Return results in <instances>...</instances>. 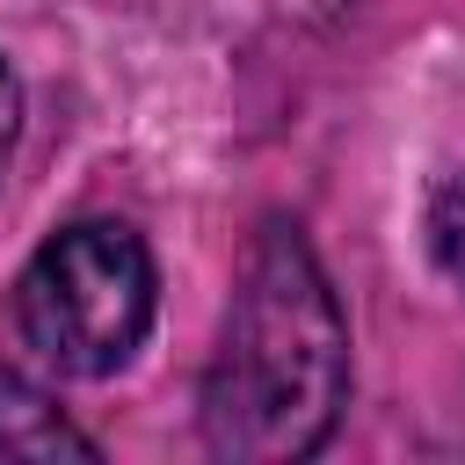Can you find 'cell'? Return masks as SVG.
I'll return each mask as SVG.
<instances>
[{"instance_id": "3957f363", "label": "cell", "mask_w": 465, "mask_h": 465, "mask_svg": "<svg viewBox=\"0 0 465 465\" xmlns=\"http://www.w3.org/2000/svg\"><path fill=\"white\" fill-rule=\"evenodd\" d=\"M0 458H94V436H80L22 371L0 363Z\"/></svg>"}, {"instance_id": "5b68a950", "label": "cell", "mask_w": 465, "mask_h": 465, "mask_svg": "<svg viewBox=\"0 0 465 465\" xmlns=\"http://www.w3.org/2000/svg\"><path fill=\"white\" fill-rule=\"evenodd\" d=\"M15 138H22V80H15V65L0 58V167H7Z\"/></svg>"}, {"instance_id": "7a4b0ae2", "label": "cell", "mask_w": 465, "mask_h": 465, "mask_svg": "<svg viewBox=\"0 0 465 465\" xmlns=\"http://www.w3.org/2000/svg\"><path fill=\"white\" fill-rule=\"evenodd\" d=\"M160 269L124 218L58 225L15 276V327L58 378H109L138 356Z\"/></svg>"}, {"instance_id": "6da1fadb", "label": "cell", "mask_w": 465, "mask_h": 465, "mask_svg": "<svg viewBox=\"0 0 465 465\" xmlns=\"http://www.w3.org/2000/svg\"><path fill=\"white\" fill-rule=\"evenodd\" d=\"M349 407V320L298 225L269 218L240 262L211 371H203V443L232 465L312 458Z\"/></svg>"}, {"instance_id": "277c9868", "label": "cell", "mask_w": 465, "mask_h": 465, "mask_svg": "<svg viewBox=\"0 0 465 465\" xmlns=\"http://www.w3.org/2000/svg\"><path fill=\"white\" fill-rule=\"evenodd\" d=\"M429 254H436V269L450 276V283H465V167L436 189V203H429Z\"/></svg>"}]
</instances>
